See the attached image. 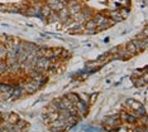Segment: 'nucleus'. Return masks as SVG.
Segmentation results:
<instances>
[{
	"instance_id": "nucleus-1",
	"label": "nucleus",
	"mask_w": 148,
	"mask_h": 132,
	"mask_svg": "<svg viewBox=\"0 0 148 132\" xmlns=\"http://www.w3.org/2000/svg\"><path fill=\"white\" fill-rule=\"evenodd\" d=\"M133 44L136 45L137 53H139V52H142V50H144L147 48V39H134Z\"/></svg>"
},
{
	"instance_id": "nucleus-2",
	"label": "nucleus",
	"mask_w": 148,
	"mask_h": 132,
	"mask_svg": "<svg viewBox=\"0 0 148 132\" xmlns=\"http://www.w3.org/2000/svg\"><path fill=\"white\" fill-rule=\"evenodd\" d=\"M41 86H42V84L39 83V82H36V81H33L32 83H27L25 86H24V88H25V91L28 93H34Z\"/></svg>"
},
{
	"instance_id": "nucleus-3",
	"label": "nucleus",
	"mask_w": 148,
	"mask_h": 132,
	"mask_svg": "<svg viewBox=\"0 0 148 132\" xmlns=\"http://www.w3.org/2000/svg\"><path fill=\"white\" fill-rule=\"evenodd\" d=\"M48 6L52 10H56V12H60V10L63 8L62 3L58 1V0H48Z\"/></svg>"
},
{
	"instance_id": "nucleus-4",
	"label": "nucleus",
	"mask_w": 148,
	"mask_h": 132,
	"mask_svg": "<svg viewBox=\"0 0 148 132\" xmlns=\"http://www.w3.org/2000/svg\"><path fill=\"white\" fill-rule=\"evenodd\" d=\"M22 49L28 53H33L38 49V45H36L33 43H22Z\"/></svg>"
},
{
	"instance_id": "nucleus-5",
	"label": "nucleus",
	"mask_w": 148,
	"mask_h": 132,
	"mask_svg": "<svg viewBox=\"0 0 148 132\" xmlns=\"http://www.w3.org/2000/svg\"><path fill=\"white\" fill-rule=\"evenodd\" d=\"M89 103H86V102H82V101H79L77 103H75V106L76 108L79 110V112L81 113V114H85L87 112V110H89V106H87Z\"/></svg>"
},
{
	"instance_id": "nucleus-6",
	"label": "nucleus",
	"mask_w": 148,
	"mask_h": 132,
	"mask_svg": "<svg viewBox=\"0 0 148 132\" xmlns=\"http://www.w3.org/2000/svg\"><path fill=\"white\" fill-rule=\"evenodd\" d=\"M96 23L94 22V19H90V20H86V23H85V28L87 32H90V33H95L96 32Z\"/></svg>"
},
{
	"instance_id": "nucleus-7",
	"label": "nucleus",
	"mask_w": 148,
	"mask_h": 132,
	"mask_svg": "<svg viewBox=\"0 0 148 132\" xmlns=\"http://www.w3.org/2000/svg\"><path fill=\"white\" fill-rule=\"evenodd\" d=\"M110 18L113 19V22H114V23H118V22H120V20L123 19V18H122V15H120V12H119V10L110 13Z\"/></svg>"
},
{
	"instance_id": "nucleus-8",
	"label": "nucleus",
	"mask_w": 148,
	"mask_h": 132,
	"mask_svg": "<svg viewBox=\"0 0 148 132\" xmlns=\"http://www.w3.org/2000/svg\"><path fill=\"white\" fill-rule=\"evenodd\" d=\"M94 22L96 23V25L99 26V25H101V24H104L105 22H108V19L105 18L104 15H101V14H99V15H96V18L94 19Z\"/></svg>"
},
{
	"instance_id": "nucleus-9",
	"label": "nucleus",
	"mask_w": 148,
	"mask_h": 132,
	"mask_svg": "<svg viewBox=\"0 0 148 132\" xmlns=\"http://www.w3.org/2000/svg\"><path fill=\"white\" fill-rule=\"evenodd\" d=\"M125 50H127V52L130 54V56H132V54H136V53H137L136 45H134V44H133V42H130V43H128V44H127Z\"/></svg>"
},
{
	"instance_id": "nucleus-10",
	"label": "nucleus",
	"mask_w": 148,
	"mask_h": 132,
	"mask_svg": "<svg viewBox=\"0 0 148 132\" xmlns=\"http://www.w3.org/2000/svg\"><path fill=\"white\" fill-rule=\"evenodd\" d=\"M82 30V26L80 25V23H76V24H73L72 26H70L69 28V32L70 33H79Z\"/></svg>"
},
{
	"instance_id": "nucleus-11",
	"label": "nucleus",
	"mask_w": 148,
	"mask_h": 132,
	"mask_svg": "<svg viewBox=\"0 0 148 132\" xmlns=\"http://www.w3.org/2000/svg\"><path fill=\"white\" fill-rule=\"evenodd\" d=\"M127 104H129V107L133 108V110H138V108L142 106L139 102H137V101H134V100H128L127 101Z\"/></svg>"
},
{
	"instance_id": "nucleus-12",
	"label": "nucleus",
	"mask_w": 148,
	"mask_h": 132,
	"mask_svg": "<svg viewBox=\"0 0 148 132\" xmlns=\"http://www.w3.org/2000/svg\"><path fill=\"white\" fill-rule=\"evenodd\" d=\"M6 72H9V64L0 60V74H4Z\"/></svg>"
},
{
	"instance_id": "nucleus-13",
	"label": "nucleus",
	"mask_w": 148,
	"mask_h": 132,
	"mask_svg": "<svg viewBox=\"0 0 148 132\" xmlns=\"http://www.w3.org/2000/svg\"><path fill=\"white\" fill-rule=\"evenodd\" d=\"M51 8H49L48 5H45L43 8H41V13H42V15L43 16H48L49 14H51Z\"/></svg>"
},
{
	"instance_id": "nucleus-14",
	"label": "nucleus",
	"mask_w": 148,
	"mask_h": 132,
	"mask_svg": "<svg viewBox=\"0 0 148 132\" xmlns=\"http://www.w3.org/2000/svg\"><path fill=\"white\" fill-rule=\"evenodd\" d=\"M21 94H22V88L21 87H15V88H13V89H12V96L19 97Z\"/></svg>"
},
{
	"instance_id": "nucleus-15",
	"label": "nucleus",
	"mask_w": 148,
	"mask_h": 132,
	"mask_svg": "<svg viewBox=\"0 0 148 132\" xmlns=\"http://www.w3.org/2000/svg\"><path fill=\"white\" fill-rule=\"evenodd\" d=\"M67 98H69V100H70V101H71V102H72L73 104H75V103H77V102H79V101H80V98H79V96H77V94H73V93H71V94H69V97H67Z\"/></svg>"
},
{
	"instance_id": "nucleus-16",
	"label": "nucleus",
	"mask_w": 148,
	"mask_h": 132,
	"mask_svg": "<svg viewBox=\"0 0 148 132\" xmlns=\"http://www.w3.org/2000/svg\"><path fill=\"white\" fill-rule=\"evenodd\" d=\"M134 83H136L138 87H144V86H147V82H146V81H144L143 78H139V79H134Z\"/></svg>"
},
{
	"instance_id": "nucleus-17",
	"label": "nucleus",
	"mask_w": 148,
	"mask_h": 132,
	"mask_svg": "<svg viewBox=\"0 0 148 132\" xmlns=\"http://www.w3.org/2000/svg\"><path fill=\"white\" fill-rule=\"evenodd\" d=\"M58 117H60L58 112H49V121H51V122H53V121H56Z\"/></svg>"
},
{
	"instance_id": "nucleus-18",
	"label": "nucleus",
	"mask_w": 148,
	"mask_h": 132,
	"mask_svg": "<svg viewBox=\"0 0 148 132\" xmlns=\"http://www.w3.org/2000/svg\"><path fill=\"white\" fill-rule=\"evenodd\" d=\"M136 113L138 114V116H144V114H146V108H144L143 106H140L138 110H136Z\"/></svg>"
},
{
	"instance_id": "nucleus-19",
	"label": "nucleus",
	"mask_w": 148,
	"mask_h": 132,
	"mask_svg": "<svg viewBox=\"0 0 148 132\" xmlns=\"http://www.w3.org/2000/svg\"><path fill=\"white\" fill-rule=\"evenodd\" d=\"M6 54V48L4 45H0V58H3Z\"/></svg>"
},
{
	"instance_id": "nucleus-20",
	"label": "nucleus",
	"mask_w": 148,
	"mask_h": 132,
	"mask_svg": "<svg viewBox=\"0 0 148 132\" xmlns=\"http://www.w3.org/2000/svg\"><path fill=\"white\" fill-rule=\"evenodd\" d=\"M119 12H120L122 18H127L128 14H129V10H128V9H123V10H119Z\"/></svg>"
},
{
	"instance_id": "nucleus-21",
	"label": "nucleus",
	"mask_w": 148,
	"mask_h": 132,
	"mask_svg": "<svg viewBox=\"0 0 148 132\" xmlns=\"http://www.w3.org/2000/svg\"><path fill=\"white\" fill-rule=\"evenodd\" d=\"M127 120L129 121L130 123H136V122H137V118L133 117V116H130V114H127Z\"/></svg>"
},
{
	"instance_id": "nucleus-22",
	"label": "nucleus",
	"mask_w": 148,
	"mask_h": 132,
	"mask_svg": "<svg viewBox=\"0 0 148 132\" xmlns=\"http://www.w3.org/2000/svg\"><path fill=\"white\" fill-rule=\"evenodd\" d=\"M19 120V118L18 117H16V114H12V117H10V120H9V122H15V121H18Z\"/></svg>"
},
{
	"instance_id": "nucleus-23",
	"label": "nucleus",
	"mask_w": 148,
	"mask_h": 132,
	"mask_svg": "<svg viewBox=\"0 0 148 132\" xmlns=\"http://www.w3.org/2000/svg\"><path fill=\"white\" fill-rule=\"evenodd\" d=\"M96 96H97V94L95 93V94H92V98H91V102H90V103H92L94 102V101H95L96 100Z\"/></svg>"
},
{
	"instance_id": "nucleus-24",
	"label": "nucleus",
	"mask_w": 148,
	"mask_h": 132,
	"mask_svg": "<svg viewBox=\"0 0 148 132\" xmlns=\"http://www.w3.org/2000/svg\"><path fill=\"white\" fill-rule=\"evenodd\" d=\"M143 79L146 81V82H148V74H147V73H146V74H144V76H143Z\"/></svg>"
},
{
	"instance_id": "nucleus-25",
	"label": "nucleus",
	"mask_w": 148,
	"mask_h": 132,
	"mask_svg": "<svg viewBox=\"0 0 148 132\" xmlns=\"http://www.w3.org/2000/svg\"><path fill=\"white\" fill-rule=\"evenodd\" d=\"M1 117H3V114H1V112H0V120H1Z\"/></svg>"
},
{
	"instance_id": "nucleus-26",
	"label": "nucleus",
	"mask_w": 148,
	"mask_h": 132,
	"mask_svg": "<svg viewBox=\"0 0 148 132\" xmlns=\"http://www.w3.org/2000/svg\"><path fill=\"white\" fill-rule=\"evenodd\" d=\"M58 1H61V3H63V1H65V0H58Z\"/></svg>"
}]
</instances>
